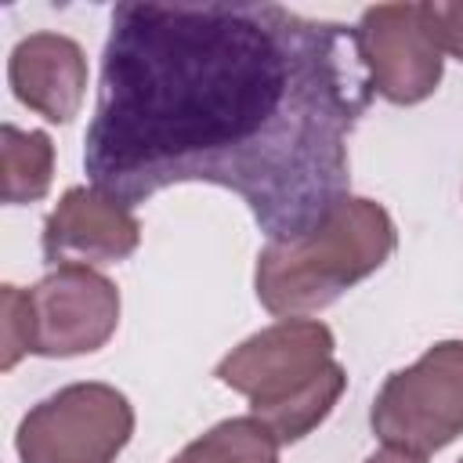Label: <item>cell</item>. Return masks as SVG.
Instances as JSON below:
<instances>
[{
	"label": "cell",
	"instance_id": "obj_1",
	"mask_svg": "<svg viewBox=\"0 0 463 463\" xmlns=\"http://www.w3.org/2000/svg\"><path fill=\"white\" fill-rule=\"evenodd\" d=\"M369 101L344 22L282 4L127 0L112 7L83 166L130 210L170 184H221L268 242H293L351 195L347 141Z\"/></svg>",
	"mask_w": 463,
	"mask_h": 463
},
{
	"label": "cell",
	"instance_id": "obj_2",
	"mask_svg": "<svg viewBox=\"0 0 463 463\" xmlns=\"http://www.w3.org/2000/svg\"><path fill=\"white\" fill-rule=\"evenodd\" d=\"M333 329L318 318H282L217 362V380L250 398L257 416L282 445L307 438L347 387L333 358Z\"/></svg>",
	"mask_w": 463,
	"mask_h": 463
},
{
	"label": "cell",
	"instance_id": "obj_3",
	"mask_svg": "<svg viewBox=\"0 0 463 463\" xmlns=\"http://www.w3.org/2000/svg\"><path fill=\"white\" fill-rule=\"evenodd\" d=\"M398 246L391 213L362 195H347L315 232L293 242H268L257 257V300L282 318L329 307L354 282L369 279Z\"/></svg>",
	"mask_w": 463,
	"mask_h": 463
},
{
	"label": "cell",
	"instance_id": "obj_4",
	"mask_svg": "<svg viewBox=\"0 0 463 463\" xmlns=\"http://www.w3.org/2000/svg\"><path fill=\"white\" fill-rule=\"evenodd\" d=\"M373 434L387 449L430 456L463 434V340H438L383 380L373 412Z\"/></svg>",
	"mask_w": 463,
	"mask_h": 463
},
{
	"label": "cell",
	"instance_id": "obj_5",
	"mask_svg": "<svg viewBox=\"0 0 463 463\" xmlns=\"http://www.w3.org/2000/svg\"><path fill=\"white\" fill-rule=\"evenodd\" d=\"M134 434V405L112 383H69L33 405L14 434L22 463H116Z\"/></svg>",
	"mask_w": 463,
	"mask_h": 463
},
{
	"label": "cell",
	"instance_id": "obj_6",
	"mask_svg": "<svg viewBox=\"0 0 463 463\" xmlns=\"http://www.w3.org/2000/svg\"><path fill=\"white\" fill-rule=\"evenodd\" d=\"M29 318L33 354H90L119 326V289L90 264H58L29 289Z\"/></svg>",
	"mask_w": 463,
	"mask_h": 463
},
{
	"label": "cell",
	"instance_id": "obj_7",
	"mask_svg": "<svg viewBox=\"0 0 463 463\" xmlns=\"http://www.w3.org/2000/svg\"><path fill=\"white\" fill-rule=\"evenodd\" d=\"M354 36L373 94L387 98L391 105H416L438 90L445 58L423 29L420 4L365 7Z\"/></svg>",
	"mask_w": 463,
	"mask_h": 463
},
{
	"label": "cell",
	"instance_id": "obj_8",
	"mask_svg": "<svg viewBox=\"0 0 463 463\" xmlns=\"http://www.w3.org/2000/svg\"><path fill=\"white\" fill-rule=\"evenodd\" d=\"M141 242L134 210L94 184L69 188L43 221V260L58 264H112L127 260Z\"/></svg>",
	"mask_w": 463,
	"mask_h": 463
},
{
	"label": "cell",
	"instance_id": "obj_9",
	"mask_svg": "<svg viewBox=\"0 0 463 463\" xmlns=\"http://www.w3.org/2000/svg\"><path fill=\"white\" fill-rule=\"evenodd\" d=\"M14 98L47 123H72L87 94L83 47L61 33H29L7 61Z\"/></svg>",
	"mask_w": 463,
	"mask_h": 463
},
{
	"label": "cell",
	"instance_id": "obj_10",
	"mask_svg": "<svg viewBox=\"0 0 463 463\" xmlns=\"http://www.w3.org/2000/svg\"><path fill=\"white\" fill-rule=\"evenodd\" d=\"M0 170H4V203L22 206L36 203L51 188L54 145L43 130H18L14 123L0 127Z\"/></svg>",
	"mask_w": 463,
	"mask_h": 463
},
{
	"label": "cell",
	"instance_id": "obj_11",
	"mask_svg": "<svg viewBox=\"0 0 463 463\" xmlns=\"http://www.w3.org/2000/svg\"><path fill=\"white\" fill-rule=\"evenodd\" d=\"M279 445L257 416H232L188 441L170 463H279Z\"/></svg>",
	"mask_w": 463,
	"mask_h": 463
},
{
	"label": "cell",
	"instance_id": "obj_12",
	"mask_svg": "<svg viewBox=\"0 0 463 463\" xmlns=\"http://www.w3.org/2000/svg\"><path fill=\"white\" fill-rule=\"evenodd\" d=\"M25 354H33L29 289L4 282L0 286V369L11 373Z\"/></svg>",
	"mask_w": 463,
	"mask_h": 463
},
{
	"label": "cell",
	"instance_id": "obj_13",
	"mask_svg": "<svg viewBox=\"0 0 463 463\" xmlns=\"http://www.w3.org/2000/svg\"><path fill=\"white\" fill-rule=\"evenodd\" d=\"M420 18L434 47L463 61V4H420Z\"/></svg>",
	"mask_w": 463,
	"mask_h": 463
},
{
	"label": "cell",
	"instance_id": "obj_14",
	"mask_svg": "<svg viewBox=\"0 0 463 463\" xmlns=\"http://www.w3.org/2000/svg\"><path fill=\"white\" fill-rule=\"evenodd\" d=\"M365 463H427V456L402 452V449H380V452H373Z\"/></svg>",
	"mask_w": 463,
	"mask_h": 463
},
{
	"label": "cell",
	"instance_id": "obj_15",
	"mask_svg": "<svg viewBox=\"0 0 463 463\" xmlns=\"http://www.w3.org/2000/svg\"><path fill=\"white\" fill-rule=\"evenodd\" d=\"M459 463H463V459H459Z\"/></svg>",
	"mask_w": 463,
	"mask_h": 463
}]
</instances>
